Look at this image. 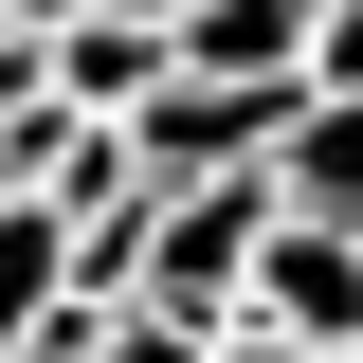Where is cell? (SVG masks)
Wrapping results in <instances>:
<instances>
[{
    "instance_id": "obj_2",
    "label": "cell",
    "mask_w": 363,
    "mask_h": 363,
    "mask_svg": "<svg viewBox=\"0 0 363 363\" xmlns=\"http://www.w3.org/2000/svg\"><path fill=\"white\" fill-rule=\"evenodd\" d=\"M236 327H291V345H363V218H255V272H236Z\"/></svg>"
},
{
    "instance_id": "obj_6",
    "label": "cell",
    "mask_w": 363,
    "mask_h": 363,
    "mask_svg": "<svg viewBox=\"0 0 363 363\" xmlns=\"http://www.w3.org/2000/svg\"><path fill=\"white\" fill-rule=\"evenodd\" d=\"M55 291H73V218H55L37 182H0V345H18V327H37Z\"/></svg>"
},
{
    "instance_id": "obj_8",
    "label": "cell",
    "mask_w": 363,
    "mask_h": 363,
    "mask_svg": "<svg viewBox=\"0 0 363 363\" xmlns=\"http://www.w3.org/2000/svg\"><path fill=\"white\" fill-rule=\"evenodd\" d=\"M309 91H363V0H309Z\"/></svg>"
},
{
    "instance_id": "obj_4",
    "label": "cell",
    "mask_w": 363,
    "mask_h": 363,
    "mask_svg": "<svg viewBox=\"0 0 363 363\" xmlns=\"http://www.w3.org/2000/svg\"><path fill=\"white\" fill-rule=\"evenodd\" d=\"M255 182L291 200V218H363V91H291L255 145Z\"/></svg>"
},
{
    "instance_id": "obj_10",
    "label": "cell",
    "mask_w": 363,
    "mask_h": 363,
    "mask_svg": "<svg viewBox=\"0 0 363 363\" xmlns=\"http://www.w3.org/2000/svg\"><path fill=\"white\" fill-rule=\"evenodd\" d=\"M345 363H363V345H345Z\"/></svg>"
},
{
    "instance_id": "obj_3",
    "label": "cell",
    "mask_w": 363,
    "mask_h": 363,
    "mask_svg": "<svg viewBox=\"0 0 363 363\" xmlns=\"http://www.w3.org/2000/svg\"><path fill=\"white\" fill-rule=\"evenodd\" d=\"M272 109H291V91H218V73H164V91L128 109V164H145V182H236V164L272 145Z\"/></svg>"
},
{
    "instance_id": "obj_5",
    "label": "cell",
    "mask_w": 363,
    "mask_h": 363,
    "mask_svg": "<svg viewBox=\"0 0 363 363\" xmlns=\"http://www.w3.org/2000/svg\"><path fill=\"white\" fill-rule=\"evenodd\" d=\"M182 73H218V91H309V0H182Z\"/></svg>"
},
{
    "instance_id": "obj_9",
    "label": "cell",
    "mask_w": 363,
    "mask_h": 363,
    "mask_svg": "<svg viewBox=\"0 0 363 363\" xmlns=\"http://www.w3.org/2000/svg\"><path fill=\"white\" fill-rule=\"evenodd\" d=\"M200 363H345V345H291V327H218Z\"/></svg>"
},
{
    "instance_id": "obj_1",
    "label": "cell",
    "mask_w": 363,
    "mask_h": 363,
    "mask_svg": "<svg viewBox=\"0 0 363 363\" xmlns=\"http://www.w3.org/2000/svg\"><path fill=\"white\" fill-rule=\"evenodd\" d=\"M255 218H272V182H145V309L182 327H236V272H255Z\"/></svg>"
},
{
    "instance_id": "obj_7",
    "label": "cell",
    "mask_w": 363,
    "mask_h": 363,
    "mask_svg": "<svg viewBox=\"0 0 363 363\" xmlns=\"http://www.w3.org/2000/svg\"><path fill=\"white\" fill-rule=\"evenodd\" d=\"M218 327H182V309H145V291H109L91 309V363H200Z\"/></svg>"
}]
</instances>
